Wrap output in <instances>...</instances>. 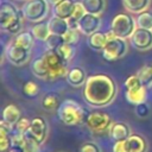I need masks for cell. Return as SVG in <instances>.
<instances>
[{
    "label": "cell",
    "instance_id": "cell-16",
    "mask_svg": "<svg viewBox=\"0 0 152 152\" xmlns=\"http://www.w3.org/2000/svg\"><path fill=\"white\" fill-rule=\"evenodd\" d=\"M68 83L75 88H80L82 86H84L86 81H87V75L83 68L81 66H74L71 69L68 70V74L65 76Z\"/></svg>",
    "mask_w": 152,
    "mask_h": 152
},
{
    "label": "cell",
    "instance_id": "cell-3",
    "mask_svg": "<svg viewBox=\"0 0 152 152\" xmlns=\"http://www.w3.org/2000/svg\"><path fill=\"white\" fill-rule=\"evenodd\" d=\"M0 25L1 28L12 34L21 32L23 21L18 8L11 2H4L0 8Z\"/></svg>",
    "mask_w": 152,
    "mask_h": 152
},
{
    "label": "cell",
    "instance_id": "cell-33",
    "mask_svg": "<svg viewBox=\"0 0 152 152\" xmlns=\"http://www.w3.org/2000/svg\"><path fill=\"white\" fill-rule=\"evenodd\" d=\"M30 127H31V120L28 118H25V116H21L19 119V121L14 125L15 132L21 133V134H27L30 131Z\"/></svg>",
    "mask_w": 152,
    "mask_h": 152
},
{
    "label": "cell",
    "instance_id": "cell-2",
    "mask_svg": "<svg viewBox=\"0 0 152 152\" xmlns=\"http://www.w3.org/2000/svg\"><path fill=\"white\" fill-rule=\"evenodd\" d=\"M57 115L61 122L66 126H77L82 122H86L87 115L83 107L72 99H66L61 102Z\"/></svg>",
    "mask_w": 152,
    "mask_h": 152
},
{
    "label": "cell",
    "instance_id": "cell-31",
    "mask_svg": "<svg viewBox=\"0 0 152 152\" xmlns=\"http://www.w3.org/2000/svg\"><path fill=\"white\" fill-rule=\"evenodd\" d=\"M80 30L78 28H70L63 34V39H64V43L66 44H71V45H75L77 44V42L80 40Z\"/></svg>",
    "mask_w": 152,
    "mask_h": 152
},
{
    "label": "cell",
    "instance_id": "cell-1",
    "mask_svg": "<svg viewBox=\"0 0 152 152\" xmlns=\"http://www.w3.org/2000/svg\"><path fill=\"white\" fill-rule=\"evenodd\" d=\"M116 93L118 86L109 75L96 74L88 76L83 88V99L94 108H103L114 101Z\"/></svg>",
    "mask_w": 152,
    "mask_h": 152
},
{
    "label": "cell",
    "instance_id": "cell-6",
    "mask_svg": "<svg viewBox=\"0 0 152 152\" xmlns=\"http://www.w3.org/2000/svg\"><path fill=\"white\" fill-rule=\"evenodd\" d=\"M108 42L102 50V56L107 62H115L121 59L128 51L127 39L116 37L112 31L107 32Z\"/></svg>",
    "mask_w": 152,
    "mask_h": 152
},
{
    "label": "cell",
    "instance_id": "cell-27",
    "mask_svg": "<svg viewBox=\"0 0 152 152\" xmlns=\"http://www.w3.org/2000/svg\"><path fill=\"white\" fill-rule=\"evenodd\" d=\"M137 75L147 89L152 87V65H142L138 70Z\"/></svg>",
    "mask_w": 152,
    "mask_h": 152
},
{
    "label": "cell",
    "instance_id": "cell-26",
    "mask_svg": "<svg viewBox=\"0 0 152 152\" xmlns=\"http://www.w3.org/2000/svg\"><path fill=\"white\" fill-rule=\"evenodd\" d=\"M31 32L33 33L34 38L37 40H40V42H45L48 39V37L51 34L50 33V30H49V26H48V23H37L36 25H33L31 27Z\"/></svg>",
    "mask_w": 152,
    "mask_h": 152
},
{
    "label": "cell",
    "instance_id": "cell-37",
    "mask_svg": "<svg viewBox=\"0 0 152 152\" xmlns=\"http://www.w3.org/2000/svg\"><path fill=\"white\" fill-rule=\"evenodd\" d=\"M25 137H26V134H21V133L15 132L12 135V147L21 150L23 145H24V141H25Z\"/></svg>",
    "mask_w": 152,
    "mask_h": 152
},
{
    "label": "cell",
    "instance_id": "cell-12",
    "mask_svg": "<svg viewBox=\"0 0 152 152\" xmlns=\"http://www.w3.org/2000/svg\"><path fill=\"white\" fill-rule=\"evenodd\" d=\"M28 134L32 135L40 144H44L48 138V122L42 116H34L31 119V127Z\"/></svg>",
    "mask_w": 152,
    "mask_h": 152
},
{
    "label": "cell",
    "instance_id": "cell-9",
    "mask_svg": "<svg viewBox=\"0 0 152 152\" xmlns=\"http://www.w3.org/2000/svg\"><path fill=\"white\" fill-rule=\"evenodd\" d=\"M5 56L10 63H12L13 65L20 66V65H24L25 63H27V61L30 59V50L18 46L17 44H14L12 42V43L7 44V46L5 49Z\"/></svg>",
    "mask_w": 152,
    "mask_h": 152
},
{
    "label": "cell",
    "instance_id": "cell-10",
    "mask_svg": "<svg viewBox=\"0 0 152 152\" xmlns=\"http://www.w3.org/2000/svg\"><path fill=\"white\" fill-rule=\"evenodd\" d=\"M129 40L131 45L138 51H148L152 49V30L138 27Z\"/></svg>",
    "mask_w": 152,
    "mask_h": 152
},
{
    "label": "cell",
    "instance_id": "cell-24",
    "mask_svg": "<svg viewBox=\"0 0 152 152\" xmlns=\"http://www.w3.org/2000/svg\"><path fill=\"white\" fill-rule=\"evenodd\" d=\"M87 13L101 15L106 10V0H81Z\"/></svg>",
    "mask_w": 152,
    "mask_h": 152
},
{
    "label": "cell",
    "instance_id": "cell-8",
    "mask_svg": "<svg viewBox=\"0 0 152 152\" xmlns=\"http://www.w3.org/2000/svg\"><path fill=\"white\" fill-rule=\"evenodd\" d=\"M112 124L113 121L110 115L103 110H93L87 115L86 119V125L93 133L108 132Z\"/></svg>",
    "mask_w": 152,
    "mask_h": 152
},
{
    "label": "cell",
    "instance_id": "cell-35",
    "mask_svg": "<svg viewBox=\"0 0 152 152\" xmlns=\"http://www.w3.org/2000/svg\"><path fill=\"white\" fill-rule=\"evenodd\" d=\"M87 13L83 4L81 1H76L75 2V6H74V10H72V14H71V18H74L75 20H80L84 14Z\"/></svg>",
    "mask_w": 152,
    "mask_h": 152
},
{
    "label": "cell",
    "instance_id": "cell-4",
    "mask_svg": "<svg viewBox=\"0 0 152 152\" xmlns=\"http://www.w3.org/2000/svg\"><path fill=\"white\" fill-rule=\"evenodd\" d=\"M42 57L49 70L48 82H53V81H57L66 76L68 70H69L66 68V63L61 58V56L57 53L56 50L46 49L45 52L42 55Z\"/></svg>",
    "mask_w": 152,
    "mask_h": 152
},
{
    "label": "cell",
    "instance_id": "cell-17",
    "mask_svg": "<svg viewBox=\"0 0 152 152\" xmlns=\"http://www.w3.org/2000/svg\"><path fill=\"white\" fill-rule=\"evenodd\" d=\"M122 5L128 13L140 14L150 7L151 0H122Z\"/></svg>",
    "mask_w": 152,
    "mask_h": 152
},
{
    "label": "cell",
    "instance_id": "cell-7",
    "mask_svg": "<svg viewBox=\"0 0 152 152\" xmlns=\"http://www.w3.org/2000/svg\"><path fill=\"white\" fill-rule=\"evenodd\" d=\"M48 0H27L21 6V15L30 23H42L49 13Z\"/></svg>",
    "mask_w": 152,
    "mask_h": 152
},
{
    "label": "cell",
    "instance_id": "cell-29",
    "mask_svg": "<svg viewBox=\"0 0 152 152\" xmlns=\"http://www.w3.org/2000/svg\"><path fill=\"white\" fill-rule=\"evenodd\" d=\"M40 145L42 144L38 140H36L32 135L27 133L25 137V141H24L21 151L23 152H40Z\"/></svg>",
    "mask_w": 152,
    "mask_h": 152
},
{
    "label": "cell",
    "instance_id": "cell-19",
    "mask_svg": "<svg viewBox=\"0 0 152 152\" xmlns=\"http://www.w3.org/2000/svg\"><path fill=\"white\" fill-rule=\"evenodd\" d=\"M108 42V36L107 32H95L90 36H88V45L90 49H93L94 51H99L102 52V50L104 49L106 44Z\"/></svg>",
    "mask_w": 152,
    "mask_h": 152
},
{
    "label": "cell",
    "instance_id": "cell-25",
    "mask_svg": "<svg viewBox=\"0 0 152 152\" xmlns=\"http://www.w3.org/2000/svg\"><path fill=\"white\" fill-rule=\"evenodd\" d=\"M61 102H59V96L56 93H46L43 97H42V107L48 110V112H53L57 110L59 107Z\"/></svg>",
    "mask_w": 152,
    "mask_h": 152
},
{
    "label": "cell",
    "instance_id": "cell-14",
    "mask_svg": "<svg viewBox=\"0 0 152 152\" xmlns=\"http://www.w3.org/2000/svg\"><path fill=\"white\" fill-rule=\"evenodd\" d=\"M109 138L113 139L114 141H120V140H126L131 134V128L125 122H113L108 129Z\"/></svg>",
    "mask_w": 152,
    "mask_h": 152
},
{
    "label": "cell",
    "instance_id": "cell-30",
    "mask_svg": "<svg viewBox=\"0 0 152 152\" xmlns=\"http://www.w3.org/2000/svg\"><path fill=\"white\" fill-rule=\"evenodd\" d=\"M137 25L140 28L152 30V14L146 12V11L140 13V14H138V17H137Z\"/></svg>",
    "mask_w": 152,
    "mask_h": 152
},
{
    "label": "cell",
    "instance_id": "cell-40",
    "mask_svg": "<svg viewBox=\"0 0 152 152\" xmlns=\"http://www.w3.org/2000/svg\"><path fill=\"white\" fill-rule=\"evenodd\" d=\"M59 1H62V0H48V2L50 4V5H52V6H55V5H57Z\"/></svg>",
    "mask_w": 152,
    "mask_h": 152
},
{
    "label": "cell",
    "instance_id": "cell-41",
    "mask_svg": "<svg viewBox=\"0 0 152 152\" xmlns=\"http://www.w3.org/2000/svg\"><path fill=\"white\" fill-rule=\"evenodd\" d=\"M7 152H23L21 150H19V148H14V147H12L10 151H7Z\"/></svg>",
    "mask_w": 152,
    "mask_h": 152
},
{
    "label": "cell",
    "instance_id": "cell-13",
    "mask_svg": "<svg viewBox=\"0 0 152 152\" xmlns=\"http://www.w3.org/2000/svg\"><path fill=\"white\" fill-rule=\"evenodd\" d=\"M125 96H126V100L132 104L142 103L147 99V88L142 83L131 88H126Z\"/></svg>",
    "mask_w": 152,
    "mask_h": 152
},
{
    "label": "cell",
    "instance_id": "cell-15",
    "mask_svg": "<svg viewBox=\"0 0 152 152\" xmlns=\"http://www.w3.org/2000/svg\"><path fill=\"white\" fill-rule=\"evenodd\" d=\"M126 146L127 152H147L148 150L147 140L142 135L135 133H132L126 139Z\"/></svg>",
    "mask_w": 152,
    "mask_h": 152
},
{
    "label": "cell",
    "instance_id": "cell-11",
    "mask_svg": "<svg viewBox=\"0 0 152 152\" xmlns=\"http://www.w3.org/2000/svg\"><path fill=\"white\" fill-rule=\"evenodd\" d=\"M101 15L86 13L80 20H78V30L84 36H90L99 31L101 26Z\"/></svg>",
    "mask_w": 152,
    "mask_h": 152
},
{
    "label": "cell",
    "instance_id": "cell-38",
    "mask_svg": "<svg viewBox=\"0 0 152 152\" xmlns=\"http://www.w3.org/2000/svg\"><path fill=\"white\" fill-rule=\"evenodd\" d=\"M135 114L139 116V118H146L150 115V107L147 106L146 102H142V103H139V104H135Z\"/></svg>",
    "mask_w": 152,
    "mask_h": 152
},
{
    "label": "cell",
    "instance_id": "cell-43",
    "mask_svg": "<svg viewBox=\"0 0 152 152\" xmlns=\"http://www.w3.org/2000/svg\"><path fill=\"white\" fill-rule=\"evenodd\" d=\"M23 1H27V0H23Z\"/></svg>",
    "mask_w": 152,
    "mask_h": 152
},
{
    "label": "cell",
    "instance_id": "cell-28",
    "mask_svg": "<svg viewBox=\"0 0 152 152\" xmlns=\"http://www.w3.org/2000/svg\"><path fill=\"white\" fill-rule=\"evenodd\" d=\"M56 51H57V53L61 56V58L65 63H68L69 61H71L72 57H74V55H75V48H74V45L66 44V43H63Z\"/></svg>",
    "mask_w": 152,
    "mask_h": 152
},
{
    "label": "cell",
    "instance_id": "cell-23",
    "mask_svg": "<svg viewBox=\"0 0 152 152\" xmlns=\"http://www.w3.org/2000/svg\"><path fill=\"white\" fill-rule=\"evenodd\" d=\"M31 70H32V74L39 78V80H43V81H48V76H49V70H48V66L43 59V57H39V58H36L32 64H31Z\"/></svg>",
    "mask_w": 152,
    "mask_h": 152
},
{
    "label": "cell",
    "instance_id": "cell-42",
    "mask_svg": "<svg viewBox=\"0 0 152 152\" xmlns=\"http://www.w3.org/2000/svg\"><path fill=\"white\" fill-rule=\"evenodd\" d=\"M58 152H64V151H58Z\"/></svg>",
    "mask_w": 152,
    "mask_h": 152
},
{
    "label": "cell",
    "instance_id": "cell-22",
    "mask_svg": "<svg viewBox=\"0 0 152 152\" xmlns=\"http://www.w3.org/2000/svg\"><path fill=\"white\" fill-rule=\"evenodd\" d=\"M34 40H36V38H34L33 33H32L31 30H30V31H21V32H19V33L15 36L13 43L17 44L18 46H21V48H24V49L31 50V48H32L33 44H34Z\"/></svg>",
    "mask_w": 152,
    "mask_h": 152
},
{
    "label": "cell",
    "instance_id": "cell-39",
    "mask_svg": "<svg viewBox=\"0 0 152 152\" xmlns=\"http://www.w3.org/2000/svg\"><path fill=\"white\" fill-rule=\"evenodd\" d=\"M113 152H127L126 140L115 141V144L113 145Z\"/></svg>",
    "mask_w": 152,
    "mask_h": 152
},
{
    "label": "cell",
    "instance_id": "cell-5",
    "mask_svg": "<svg viewBox=\"0 0 152 152\" xmlns=\"http://www.w3.org/2000/svg\"><path fill=\"white\" fill-rule=\"evenodd\" d=\"M137 28V19L131 13H119L110 23V31L124 39H129Z\"/></svg>",
    "mask_w": 152,
    "mask_h": 152
},
{
    "label": "cell",
    "instance_id": "cell-21",
    "mask_svg": "<svg viewBox=\"0 0 152 152\" xmlns=\"http://www.w3.org/2000/svg\"><path fill=\"white\" fill-rule=\"evenodd\" d=\"M21 118V114H20V109L18 106L11 103V104H7L4 110H2V120L6 121L7 124L14 126L19 119Z\"/></svg>",
    "mask_w": 152,
    "mask_h": 152
},
{
    "label": "cell",
    "instance_id": "cell-36",
    "mask_svg": "<svg viewBox=\"0 0 152 152\" xmlns=\"http://www.w3.org/2000/svg\"><path fill=\"white\" fill-rule=\"evenodd\" d=\"M80 152H102L101 147L94 141H86L81 145Z\"/></svg>",
    "mask_w": 152,
    "mask_h": 152
},
{
    "label": "cell",
    "instance_id": "cell-34",
    "mask_svg": "<svg viewBox=\"0 0 152 152\" xmlns=\"http://www.w3.org/2000/svg\"><path fill=\"white\" fill-rule=\"evenodd\" d=\"M23 93L26 95V96H30V97H33L36 96L38 93H39V87L36 82L33 81H28L26 83H24L23 86Z\"/></svg>",
    "mask_w": 152,
    "mask_h": 152
},
{
    "label": "cell",
    "instance_id": "cell-32",
    "mask_svg": "<svg viewBox=\"0 0 152 152\" xmlns=\"http://www.w3.org/2000/svg\"><path fill=\"white\" fill-rule=\"evenodd\" d=\"M64 43V39H63V36H58V34H50L48 37V39L45 40V44H46V49H50V50H57L62 44Z\"/></svg>",
    "mask_w": 152,
    "mask_h": 152
},
{
    "label": "cell",
    "instance_id": "cell-18",
    "mask_svg": "<svg viewBox=\"0 0 152 152\" xmlns=\"http://www.w3.org/2000/svg\"><path fill=\"white\" fill-rule=\"evenodd\" d=\"M74 6H75V1L74 0H62L57 5L53 6L52 13H53V15L59 17L62 19H68L72 14Z\"/></svg>",
    "mask_w": 152,
    "mask_h": 152
},
{
    "label": "cell",
    "instance_id": "cell-20",
    "mask_svg": "<svg viewBox=\"0 0 152 152\" xmlns=\"http://www.w3.org/2000/svg\"><path fill=\"white\" fill-rule=\"evenodd\" d=\"M48 26H49L50 33L58 34V36H63L69 30V24H68L66 19H62V18L56 17V15H53L49 19Z\"/></svg>",
    "mask_w": 152,
    "mask_h": 152
}]
</instances>
